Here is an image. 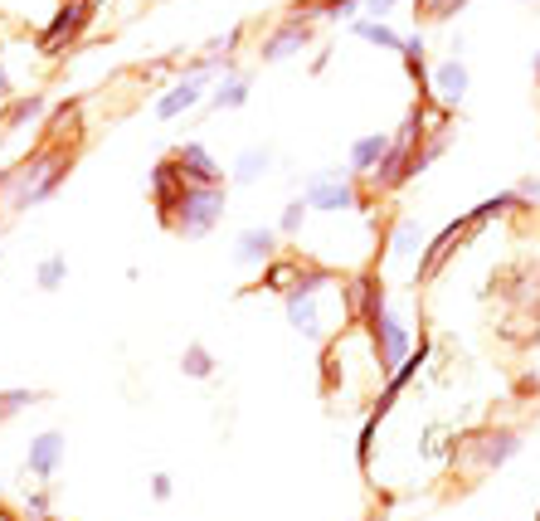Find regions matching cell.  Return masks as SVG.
I'll list each match as a JSON object with an SVG mask.
<instances>
[{"label":"cell","instance_id":"cell-17","mask_svg":"<svg viewBox=\"0 0 540 521\" xmlns=\"http://www.w3.org/2000/svg\"><path fill=\"white\" fill-rule=\"evenodd\" d=\"M39 112H44V98H15V103H10V112H5V127H20V122H35Z\"/></svg>","mask_w":540,"mask_h":521},{"label":"cell","instance_id":"cell-23","mask_svg":"<svg viewBox=\"0 0 540 521\" xmlns=\"http://www.w3.org/2000/svg\"><path fill=\"white\" fill-rule=\"evenodd\" d=\"M395 5H399V0H370V15H390Z\"/></svg>","mask_w":540,"mask_h":521},{"label":"cell","instance_id":"cell-7","mask_svg":"<svg viewBox=\"0 0 540 521\" xmlns=\"http://www.w3.org/2000/svg\"><path fill=\"white\" fill-rule=\"evenodd\" d=\"M307 39H312V30H307V20L297 15V20H288V25H283V30H278L273 39H263V49H258V54H263L268 64H278V59H288V54H297V49H302Z\"/></svg>","mask_w":540,"mask_h":521},{"label":"cell","instance_id":"cell-9","mask_svg":"<svg viewBox=\"0 0 540 521\" xmlns=\"http://www.w3.org/2000/svg\"><path fill=\"white\" fill-rule=\"evenodd\" d=\"M433 93L453 108V103H463V93H468V69L458 64V59H448L438 74H433Z\"/></svg>","mask_w":540,"mask_h":521},{"label":"cell","instance_id":"cell-13","mask_svg":"<svg viewBox=\"0 0 540 521\" xmlns=\"http://www.w3.org/2000/svg\"><path fill=\"white\" fill-rule=\"evenodd\" d=\"M210 103H215L219 112H224V108H229V112L244 108V103H249V83H244V78H224V83L215 88V98H210Z\"/></svg>","mask_w":540,"mask_h":521},{"label":"cell","instance_id":"cell-6","mask_svg":"<svg viewBox=\"0 0 540 521\" xmlns=\"http://www.w3.org/2000/svg\"><path fill=\"white\" fill-rule=\"evenodd\" d=\"M278 259V229H244L239 234V244H234V263H244V268H253V263H268Z\"/></svg>","mask_w":540,"mask_h":521},{"label":"cell","instance_id":"cell-20","mask_svg":"<svg viewBox=\"0 0 540 521\" xmlns=\"http://www.w3.org/2000/svg\"><path fill=\"white\" fill-rule=\"evenodd\" d=\"M151 497H156V502H171V478H166V473L151 478Z\"/></svg>","mask_w":540,"mask_h":521},{"label":"cell","instance_id":"cell-2","mask_svg":"<svg viewBox=\"0 0 540 521\" xmlns=\"http://www.w3.org/2000/svg\"><path fill=\"white\" fill-rule=\"evenodd\" d=\"M302 200L312 205V210H326V215H341V210H365V195H360V176L346 166H331V171H317L307 190H302Z\"/></svg>","mask_w":540,"mask_h":521},{"label":"cell","instance_id":"cell-12","mask_svg":"<svg viewBox=\"0 0 540 521\" xmlns=\"http://www.w3.org/2000/svg\"><path fill=\"white\" fill-rule=\"evenodd\" d=\"M180 371L190 375V380H210V375H215V356H210L200 341H190L185 356H180Z\"/></svg>","mask_w":540,"mask_h":521},{"label":"cell","instance_id":"cell-21","mask_svg":"<svg viewBox=\"0 0 540 521\" xmlns=\"http://www.w3.org/2000/svg\"><path fill=\"white\" fill-rule=\"evenodd\" d=\"M531 195H540V181H536V176H526V181L516 186V200H531Z\"/></svg>","mask_w":540,"mask_h":521},{"label":"cell","instance_id":"cell-3","mask_svg":"<svg viewBox=\"0 0 540 521\" xmlns=\"http://www.w3.org/2000/svg\"><path fill=\"white\" fill-rule=\"evenodd\" d=\"M205 78H210V64H195V74L180 78L166 98H156V117L171 122V117H180V112H190L200 98H205Z\"/></svg>","mask_w":540,"mask_h":521},{"label":"cell","instance_id":"cell-11","mask_svg":"<svg viewBox=\"0 0 540 521\" xmlns=\"http://www.w3.org/2000/svg\"><path fill=\"white\" fill-rule=\"evenodd\" d=\"M268 166H273V151H268V147H249L239 161H234V186H253V181H263V176H268Z\"/></svg>","mask_w":540,"mask_h":521},{"label":"cell","instance_id":"cell-24","mask_svg":"<svg viewBox=\"0 0 540 521\" xmlns=\"http://www.w3.org/2000/svg\"><path fill=\"white\" fill-rule=\"evenodd\" d=\"M536 74H540V54H536Z\"/></svg>","mask_w":540,"mask_h":521},{"label":"cell","instance_id":"cell-16","mask_svg":"<svg viewBox=\"0 0 540 521\" xmlns=\"http://www.w3.org/2000/svg\"><path fill=\"white\" fill-rule=\"evenodd\" d=\"M64 278H69V259H64V254L44 259V263H39V273H35V283H39V288H49V293H54Z\"/></svg>","mask_w":540,"mask_h":521},{"label":"cell","instance_id":"cell-15","mask_svg":"<svg viewBox=\"0 0 540 521\" xmlns=\"http://www.w3.org/2000/svg\"><path fill=\"white\" fill-rule=\"evenodd\" d=\"M419 249H424V234H419V224L404 220L395 229V244H390V254H395V259H409V254H419Z\"/></svg>","mask_w":540,"mask_h":521},{"label":"cell","instance_id":"cell-8","mask_svg":"<svg viewBox=\"0 0 540 521\" xmlns=\"http://www.w3.org/2000/svg\"><path fill=\"white\" fill-rule=\"evenodd\" d=\"M385 151H390V137H385V132H370V137H360L356 147H351V171H356L360 181H365V176H370V171L385 161Z\"/></svg>","mask_w":540,"mask_h":521},{"label":"cell","instance_id":"cell-5","mask_svg":"<svg viewBox=\"0 0 540 521\" xmlns=\"http://www.w3.org/2000/svg\"><path fill=\"white\" fill-rule=\"evenodd\" d=\"M176 166H180V176H185L190 186H224V176H219V161L205 147H200V142H185V147L176 151Z\"/></svg>","mask_w":540,"mask_h":521},{"label":"cell","instance_id":"cell-4","mask_svg":"<svg viewBox=\"0 0 540 521\" xmlns=\"http://www.w3.org/2000/svg\"><path fill=\"white\" fill-rule=\"evenodd\" d=\"M59 463H64V434H39V439H30V453H25V473L30 478H39V483H49L54 473H59Z\"/></svg>","mask_w":540,"mask_h":521},{"label":"cell","instance_id":"cell-10","mask_svg":"<svg viewBox=\"0 0 540 521\" xmlns=\"http://www.w3.org/2000/svg\"><path fill=\"white\" fill-rule=\"evenodd\" d=\"M83 20H88V5H83V0H78L73 10L64 5V10H59V20L49 25V35H44V49H59L64 39H73L78 30H83Z\"/></svg>","mask_w":540,"mask_h":521},{"label":"cell","instance_id":"cell-14","mask_svg":"<svg viewBox=\"0 0 540 521\" xmlns=\"http://www.w3.org/2000/svg\"><path fill=\"white\" fill-rule=\"evenodd\" d=\"M360 39H370V44H380V49H404V39L390 30V25H380V20H356L351 25Z\"/></svg>","mask_w":540,"mask_h":521},{"label":"cell","instance_id":"cell-1","mask_svg":"<svg viewBox=\"0 0 540 521\" xmlns=\"http://www.w3.org/2000/svg\"><path fill=\"white\" fill-rule=\"evenodd\" d=\"M224 215V186H185L176 200V210L166 215V224L185 234V239H205Z\"/></svg>","mask_w":540,"mask_h":521},{"label":"cell","instance_id":"cell-19","mask_svg":"<svg viewBox=\"0 0 540 521\" xmlns=\"http://www.w3.org/2000/svg\"><path fill=\"white\" fill-rule=\"evenodd\" d=\"M39 395L35 390H5V395H0V419H10V414H20L25 410V405H35Z\"/></svg>","mask_w":540,"mask_h":521},{"label":"cell","instance_id":"cell-18","mask_svg":"<svg viewBox=\"0 0 540 521\" xmlns=\"http://www.w3.org/2000/svg\"><path fill=\"white\" fill-rule=\"evenodd\" d=\"M307 210H312V205H307V200L297 195L288 210H283V220H278V234H302V224H307Z\"/></svg>","mask_w":540,"mask_h":521},{"label":"cell","instance_id":"cell-22","mask_svg":"<svg viewBox=\"0 0 540 521\" xmlns=\"http://www.w3.org/2000/svg\"><path fill=\"white\" fill-rule=\"evenodd\" d=\"M5 103H15V88H10V74L0 69V108H5Z\"/></svg>","mask_w":540,"mask_h":521}]
</instances>
